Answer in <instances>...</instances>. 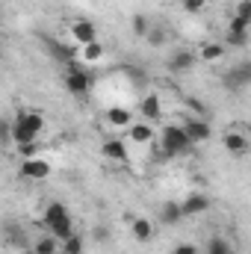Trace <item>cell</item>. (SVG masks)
<instances>
[{"instance_id": "2e32d148", "label": "cell", "mask_w": 251, "mask_h": 254, "mask_svg": "<svg viewBox=\"0 0 251 254\" xmlns=\"http://www.w3.org/2000/svg\"><path fill=\"white\" fill-rule=\"evenodd\" d=\"M107 125L110 127H133V113L127 107H110L107 110Z\"/></svg>"}, {"instance_id": "30bf717a", "label": "cell", "mask_w": 251, "mask_h": 254, "mask_svg": "<svg viewBox=\"0 0 251 254\" xmlns=\"http://www.w3.org/2000/svg\"><path fill=\"white\" fill-rule=\"evenodd\" d=\"M21 175H24L27 181H45V178H51V163L42 160V157L21 160Z\"/></svg>"}, {"instance_id": "9c48e42d", "label": "cell", "mask_w": 251, "mask_h": 254, "mask_svg": "<svg viewBox=\"0 0 251 254\" xmlns=\"http://www.w3.org/2000/svg\"><path fill=\"white\" fill-rule=\"evenodd\" d=\"M68 33H71V39H74L77 45H92V42H98V27H95L92 21H86V18L71 21Z\"/></svg>"}, {"instance_id": "ffe728a7", "label": "cell", "mask_w": 251, "mask_h": 254, "mask_svg": "<svg viewBox=\"0 0 251 254\" xmlns=\"http://www.w3.org/2000/svg\"><path fill=\"white\" fill-rule=\"evenodd\" d=\"M33 252L36 254H60L63 252V243H60L54 234H45V237H39V240L33 243Z\"/></svg>"}, {"instance_id": "cb8c5ba5", "label": "cell", "mask_w": 251, "mask_h": 254, "mask_svg": "<svg viewBox=\"0 0 251 254\" xmlns=\"http://www.w3.org/2000/svg\"><path fill=\"white\" fill-rule=\"evenodd\" d=\"M130 27H133V36H139V39H148V33H151V21L142 15H133Z\"/></svg>"}, {"instance_id": "484cf974", "label": "cell", "mask_w": 251, "mask_h": 254, "mask_svg": "<svg viewBox=\"0 0 251 254\" xmlns=\"http://www.w3.org/2000/svg\"><path fill=\"white\" fill-rule=\"evenodd\" d=\"M151 48H163L166 45V30L163 27H151V33H148V39H145Z\"/></svg>"}, {"instance_id": "5bb4252c", "label": "cell", "mask_w": 251, "mask_h": 254, "mask_svg": "<svg viewBox=\"0 0 251 254\" xmlns=\"http://www.w3.org/2000/svg\"><path fill=\"white\" fill-rule=\"evenodd\" d=\"M195 63H198V54H195V51H187V48H184V51H175V54L169 57V68L178 71V74H181V71H189Z\"/></svg>"}, {"instance_id": "4fadbf2b", "label": "cell", "mask_w": 251, "mask_h": 254, "mask_svg": "<svg viewBox=\"0 0 251 254\" xmlns=\"http://www.w3.org/2000/svg\"><path fill=\"white\" fill-rule=\"evenodd\" d=\"M187 216H184V207L178 204V201H166L163 207H160V222L163 225H169V228H175V225H181Z\"/></svg>"}, {"instance_id": "44dd1931", "label": "cell", "mask_w": 251, "mask_h": 254, "mask_svg": "<svg viewBox=\"0 0 251 254\" xmlns=\"http://www.w3.org/2000/svg\"><path fill=\"white\" fill-rule=\"evenodd\" d=\"M225 57V45H219V42H207L201 51H198V60L201 63H219Z\"/></svg>"}, {"instance_id": "1f68e13d", "label": "cell", "mask_w": 251, "mask_h": 254, "mask_svg": "<svg viewBox=\"0 0 251 254\" xmlns=\"http://www.w3.org/2000/svg\"><path fill=\"white\" fill-rule=\"evenodd\" d=\"M172 254H198V246H192V243H181Z\"/></svg>"}, {"instance_id": "ba28073f", "label": "cell", "mask_w": 251, "mask_h": 254, "mask_svg": "<svg viewBox=\"0 0 251 254\" xmlns=\"http://www.w3.org/2000/svg\"><path fill=\"white\" fill-rule=\"evenodd\" d=\"M184 130L189 133V139H192L195 145H201V142H207V139L213 136V127H210V122H207L204 116H189L187 122H184Z\"/></svg>"}, {"instance_id": "d6a6232c", "label": "cell", "mask_w": 251, "mask_h": 254, "mask_svg": "<svg viewBox=\"0 0 251 254\" xmlns=\"http://www.w3.org/2000/svg\"><path fill=\"white\" fill-rule=\"evenodd\" d=\"M178 3H181V0H178Z\"/></svg>"}, {"instance_id": "d4e9b609", "label": "cell", "mask_w": 251, "mask_h": 254, "mask_svg": "<svg viewBox=\"0 0 251 254\" xmlns=\"http://www.w3.org/2000/svg\"><path fill=\"white\" fill-rule=\"evenodd\" d=\"M207 254H234V249H231V243H228V240L213 237V240L207 243Z\"/></svg>"}, {"instance_id": "7c38bea8", "label": "cell", "mask_w": 251, "mask_h": 254, "mask_svg": "<svg viewBox=\"0 0 251 254\" xmlns=\"http://www.w3.org/2000/svg\"><path fill=\"white\" fill-rule=\"evenodd\" d=\"M181 207H184V216H201V213L210 210V198L204 192H189L187 198L181 201Z\"/></svg>"}, {"instance_id": "3957f363", "label": "cell", "mask_w": 251, "mask_h": 254, "mask_svg": "<svg viewBox=\"0 0 251 254\" xmlns=\"http://www.w3.org/2000/svg\"><path fill=\"white\" fill-rule=\"evenodd\" d=\"M42 130H45V116H42V113H33V110L18 113V119L12 122V136H15V145L36 142Z\"/></svg>"}, {"instance_id": "f546056e", "label": "cell", "mask_w": 251, "mask_h": 254, "mask_svg": "<svg viewBox=\"0 0 251 254\" xmlns=\"http://www.w3.org/2000/svg\"><path fill=\"white\" fill-rule=\"evenodd\" d=\"M237 18L249 21V27H251V0H240L237 3Z\"/></svg>"}, {"instance_id": "f1b7e54d", "label": "cell", "mask_w": 251, "mask_h": 254, "mask_svg": "<svg viewBox=\"0 0 251 254\" xmlns=\"http://www.w3.org/2000/svg\"><path fill=\"white\" fill-rule=\"evenodd\" d=\"M181 6L187 9L189 15H198V12H204V6H207V0H181Z\"/></svg>"}, {"instance_id": "83f0119b", "label": "cell", "mask_w": 251, "mask_h": 254, "mask_svg": "<svg viewBox=\"0 0 251 254\" xmlns=\"http://www.w3.org/2000/svg\"><path fill=\"white\" fill-rule=\"evenodd\" d=\"M92 237H95L98 246H107V243H110V228H107L104 222H98V225L92 228Z\"/></svg>"}, {"instance_id": "ac0fdd59", "label": "cell", "mask_w": 251, "mask_h": 254, "mask_svg": "<svg viewBox=\"0 0 251 254\" xmlns=\"http://www.w3.org/2000/svg\"><path fill=\"white\" fill-rule=\"evenodd\" d=\"M48 54H51L57 63H63V65H74V57H77V54H74V48L60 45V42H54V39L48 42Z\"/></svg>"}, {"instance_id": "7402d4cb", "label": "cell", "mask_w": 251, "mask_h": 254, "mask_svg": "<svg viewBox=\"0 0 251 254\" xmlns=\"http://www.w3.org/2000/svg\"><path fill=\"white\" fill-rule=\"evenodd\" d=\"M80 60H83V63H89V65L101 63V60H104V45H101V42L83 45V48H80Z\"/></svg>"}, {"instance_id": "603a6c76", "label": "cell", "mask_w": 251, "mask_h": 254, "mask_svg": "<svg viewBox=\"0 0 251 254\" xmlns=\"http://www.w3.org/2000/svg\"><path fill=\"white\" fill-rule=\"evenodd\" d=\"M83 249H86V246H83V237H80L77 231L63 243V254H83Z\"/></svg>"}, {"instance_id": "d6986e66", "label": "cell", "mask_w": 251, "mask_h": 254, "mask_svg": "<svg viewBox=\"0 0 251 254\" xmlns=\"http://www.w3.org/2000/svg\"><path fill=\"white\" fill-rule=\"evenodd\" d=\"M130 234H133V240H139V243H151V240H154V225H151L148 219H133V222H130Z\"/></svg>"}, {"instance_id": "5b68a950", "label": "cell", "mask_w": 251, "mask_h": 254, "mask_svg": "<svg viewBox=\"0 0 251 254\" xmlns=\"http://www.w3.org/2000/svg\"><path fill=\"white\" fill-rule=\"evenodd\" d=\"M222 145H225V151H228L231 157H246V154L251 151V139L237 125H231V130H225Z\"/></svg>"}, {"instance_id": "e0dca14e", "label": "cell", "mask_w": 251, "mask_h": 254, "mask_svg": "<svg viewBox=\"0 0 251 254\" xmlns=\"http://www.w3.org/2000/svg\"><path fill=\"white\" fill-rule=\"evenodd\" d=\"M127 133H130V142H136V145H148V142L154 139L151 122H136L133 127H127Z\"/></svg>"}, {"instance_id": "8992f818", "label": "cell", "mask_w": 251, "mask_h": 254, "mask_svg": "<svg viewBox=\"0 0 251 254\" xmlns=\"http://www.w3.org/2000/svg\"><path fill=\"white\" fill-rule=\"evenodd\" d=\"M65 89H68L71 95L83 98V95L92 89V77H89V71H83V68H77V65H68V71H65Z\"/></svg>"}, {"instance_id": "6da1fadb", "label": "cell", "mask_w": 251, "mask_h": 254, "mask_svg": "<svg viewBox=\"0 0 251 254\" xmlns=\"http://www.w3.org/2000/svg\"><path fill=\"white\" fill-rule=\"evenodd\" d=\"M160 148L166 157H187L189 151L195 148V142L189 139V133L184 130V125L178 122H169L160 133Z\"/></svg>"}, {"instance_id": "277c9868", "label": "cell", "mask_w": 251, "mask_h": 254, "mask_svg": "<svg viewBox=\"0 0 251 254\" xmlns=\"http://www.w3.org/2000/svg\"><path fill=\"white\" fill-rule=\"evenodd\" d=\"M222 83H225L228 92H243V89H249L251 86V60H243V63L234 65L231 71H225Z\"/></svg>"}, {"instance_id": "4316f807", "label": "cell", "mask_w": 251, "mask_h": 254, "mask_svg": "<svg viewBox=\"0 0 251 254\" xmlns=\"http://www.w3.org/2000/svg\"><path fill=\"white\" fill-rule=\"evenodd\" d=\"M18 157H21V160H33V157H39V139H36V142H24V145H18Z\"/></svg>"}, {"instance_id": "9a60e30c", "label": "cell", "mask_w": 251, "mask_h": 254, "mask_svg": "<svg viewBox=\"0 0 251 254\" xmlns=\"http://www.w3.org/2000/svg\"><path fill=\"white\" fill-rule=\"evenodd\" d=\"M101 151H104V157H107V160H113V163H127V145H125V139H107Z\"/></svg>"}, {"instance_id": "7a4b0ae2", "label": "cell", "mask_w": 251, "mask_h": 254, "mask_svg": "<svg viewBox=\"0 0 251 254\" xmlns=\"http://www.w3.org/2000/svg\"><path fill=\"white\" fill-rule=\"evenodd\" d=\"M42 222L48 225V231L60 240V243H65L71 234H74V222H71V213H68V207L65 204H60V201H54V204H48L45 207V216H42Z\"/></svg>"}, {"instance_id": "4dcf8cb0", "label": "cell", "mask_w": 251, "mask_h": 254, "mask_svg": "<svg viewBox=\"0 0 251 254\" xmlns=\"http://www.w3.org/2000/svg\"><path fill=\"white\" fill-rule=\"evenodd\" d=\"M187 104H189V110H192L195 116H204V113H207V110H204V104H201L198 98H187Z\"/></svg>"}, {"instance_id": "8fae6325", "label": "cell", "mask_w": 251, "mask_h": 254, "mask_svg": "<svg viewBox=\"0 0 251 254\" xmlns=\"http://www.w3.org/2000/svg\"><path fill=\"white\" fill-rule=\"evenodd\" d=\"M139 116H142V122H160V116H163V107H160V95H142V101H139Z\"/></svg>"}, {"instance_id": "52a82bcc", "label": "cell", "mask_w": 251, "mask_h": 254, "mask_svg": "<svg viewBox=\"0 0 251 254\" xmlns=\"http://www.w3.org/2000/svg\"><path fill=\"white\" fill-rule=\"evenodd\" d=\"M249 21H243V18H231L228 21V30H225V42L231 45V48H246L249 45Z\"/></svg>"}]
</instances>
